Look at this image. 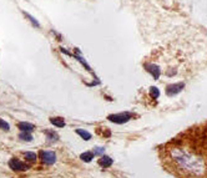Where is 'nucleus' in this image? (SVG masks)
<instances>
[{
  "mask_svg": "<svg viewBox=\"0 0 207 178\" xmlns=\"http://www.w3.org/2000/svg\"><path fill=\"white\" fill-rule=\"evenodd\" d=\"M159 154L162 167L177 178H207V123L172 138Z\"/></svg>",
  "mask_w": 207,
  "mask_h": 178,
  "instance_id": "f257e3e1",
  "label": "nucleus"
},
{
  "mask_svg": "<svg viewBox=\"0 0 207 178\" xmlns=\"http://www.w3.org/2000/svg\"><path fill=\"white\" fill-rule=\"evenodd\" d=\"M131 117H132V115L130 112H121V113H116V115H110L108 117V120L114 123L121 125V123H126L129 120H131Z\"/></svg>",
  "mask_w": 207,
  "mask_h": 178,
  "instance_id": "f03ea898",
  "label": "nucleus"
},
{
  "mask_svg": "<svg viewBox=\"0 0 207 178\" xmlns=\"http://www.w3.org/2000/svg\"><path fill=\"white\" fill-rule=\"evenodd\" d=\"M185 87V83L183 82H178V83H173V85H168L166 87V95L167 96H175L177 94H180Z\"/></svg>",
  "mask_w": 207,
  "mask_h": 178,
  "instance_id": "7ed1b4c3",
  "label": "nucleus"
},
{
  "mask_svg": "<svg viewBox=\"0 0 207 178\" xmlns=\"http://www.w3.org/2000/svg\"><path fill=\"white\" fill-rule=\"evenodd\" d=\"M40 158L41 161L45 163V164H53L55 163L56 161V156L54 152H50V151H43L40 152Z\"/></svg>",
  "mask_w": 207,
  "mask_h": 178,
  "instance_id": "20e7f679",
  "label": "nucleus"
},
{
  "mask_svg": "<svg viewBox=\"0 0 207 178\" xmlns=\"http://www.w3.org/2000/svg\"><path fill=\"white\" fill-rule=\"evenodd\" d=\"M9 167L14 171H26L29 167L26 164H24L21 161H19L18 158H12L9 161Z\"/></svg>",
  "mask_w": 207,
  "mask_h": 178,
  "instance_id": "39448f33",
  "label": "nucleus"
},
{
  "mask_svg": "<svg viewBox=\"0 0 207 178\" xmlns=\"http://www.w3.org/2000/svg\"><path fill=\"white\" fill-rule=\"evenodd\" d=\"M145 69L147 70V72H150V73L154 76L155 80H157V78L160 77V75H161V70H160V67L156 66V65H154V64L145 65Z\"/></svg>",
  "mask_w": 207,
  "mask_h": 178,
  "instance_id": "423d86ee",
  "label": "nucleus"
},
{
  "mask_svg": "<svg viewBox=\"0 0 207 178\" xmlns=\"http://www.w3.org/2000/svg\"><path fill=\"white\" fill-rule=\"evenodd\" d=\"M99 164L101 167H104V168H108V167H110L113 164V159L110 157H108V156H102L99 159Z\"/></svg>",
  "mask_w": 207,
  "mask_h": 178,
  "instance_id": "0eeeda50",
  "label": "nucleus"
},
{
  "mask_svg": "<svg viewBox=\"0 0 207 178\" xmlns=\"http://www.w3.org/2000/svg\"><path fill=\"white\" fill-rule=\"evenodd\" d=\"M18 127H19V130L25 131V132H31L34 130V126L31 123H28V122H20L18 125Z\"/></svg>",
  "mask_w": 207,
  "mask_h": 178,
  "instance_id": "6e6552de",
  "label": "nucleus"
},
{
  "mask_svg": "<svg viewBox=\"0 0 207 178\" xmlns=\"http://www.w3.org/2000/svg\"><path fill=\"white\" fill-rule=\"evenodd\" d=\"M50 122L56 127H64L65 126L64 118H60V117H53V118H50Z\"/></svg>",
  "mask_w": 207,
  "mask_h": 178,
  "instance_id": "1a4fd4ad",
  "label": "nucleus"
},
{
  "mask_svg": "<svg viewBox=\"0 0 207 178\" xmlns=\"http://www.w3.org/2000/svg\"><path fill=\"white\" fill-rule=\"evenodd\" d=\"M76 133L81 137V138H84L85 141H89L90 138H91V133H89L87 131H85V130H81V128H77L76 130Z\"/></svg>",
  "mask_w": 207,
  "mask_h": 178,
  "instance_id": "9d476101",
  "label": "nucleus"
},
{
  "mask_svg": "<svg viewBox=\"0 0 207 178\" xmlns=\"http://www.w3.org/2000/svg\"><path fill=\"white\" fill-rule=\"evenodd\" d=\"M94 153L92 152H84L81 156H80V158L82 159V161H85V162H90L92 158H94Z\"/></svg>",
  "mask_w": 207,
  "mask_h": 178,
  "instance_id": "9b49d317",
  "label": "nucleus"
},
{
  "mask_svg": "<svg viewBox=\"0 0 207 178\" xmlns=\"http://www.w3.org/2000/svg\"><path fill=\"white\" fill-rule=\"evenodd\" d=\"M150 96H151L154 100H156V99L160 97V91H159L157 87H151V88H150Z\"/></svg>",
  "mask_w": 207,
  "mask_h": 178,
  "instance_id": "f8f14e48",
  "label": "nucleus"
},
{
  "mask_svg": "<svg viewBox=\"0 0 207 178\" xmlns=\"http://www.w3.org/2000/svg\"><path fill=\"white\" fill-rule=\"evenodd\" d=\"M19 138H20V140H24V141H31V140H33L31 133H30V132H25V131H21V133L19 135Z\"/></svg>",
  "mask_w": 207,
  "mask_h": 178,
  "instance_id": "ddd939ff",
  "label": "nucleus"
},
{
  "mask_svg": "<svg viewBox=\"0 0 207 178\" xmlns=\"http://www.w3.org/2000/svg\"><path fill=\"white\" fill-rule=\"evenodd\" d=\"M25 158H26L28 161L33 162V161L36 159V154H35L34 152H26V153H25Z\"/></svg>",
  "mask_w": 207,
  "mask_h": 178,
  "instance_id": "4468645a",
  "label": "nucleus"
},
{
  "mask_svg": "<svg viewBox=\"0 0 207 178\" xmlns=\"http://www.w3.org/2000/svg\"><path fill=\"white\" fill-rule=\"evenodd\" d=\"M0 128H3L4 131H9L10 126H9V123H8V122H5L4 120H0Z\"/></svg>",
  "mask_w": 207,
  "mask_h": 178,
  "instance_id": "2eb2a0df",
  "label": "nucleus"
},
{
  "mask_svg": "<svg viewBox=\"0 0 207 178\" xmlns=\"http://www.w3.org/2000/svg\"><path fill=\"white\" fill-rule=\"evenodd\" d=\"M46 135L50 137V140H53V141H56L58 140V135L56 133H53V132H50V131H46Z\"/></svg>",
  "mask_w": 207,
  "mask_h": 178,
  "instance_id": "dca6fc26",
  "label": "nucleus"
},
{
  "mask_svg": "<svg viewBox=\"0 0 207 178\" xmlns=\"http://www.w3.org/2000/svg\"><path fill=\"white\" fill-rule=\"evenodd\" d=\"M102 153H104V148H101V147H96L94 149V154H102Z\"/></svg>",
  "mask_w": 207,
  "mask_h": 178,
  "instance_id": "f3484780",
  "label": "nucleus"
},
{
  "mask_svg": "<svg viewBox=\"0 0 207 178\" xmlns=\"http://www.w3.org/2000/svg\"><path fill=\"white\" fill-rule=\"evenodd\" d=\"M26 16H28V18H29V19H30V21H31V23H33V24H34V25H35V26H39V23H38V21H36V20H35V19H34V18H31V16H30V15H29V14H26Z\"/></svg>",
  "mask_w": 207,
  "mask_h": 178,
  "instance_id": "a211bd4d",
  "label": "nucleus"
}]
</instances>
